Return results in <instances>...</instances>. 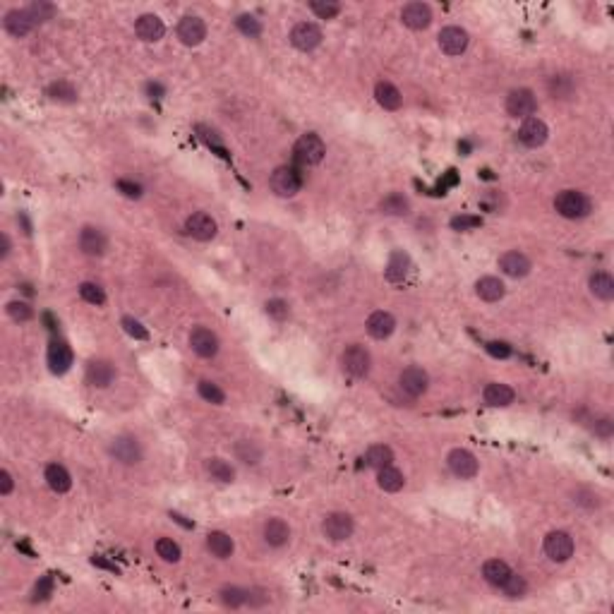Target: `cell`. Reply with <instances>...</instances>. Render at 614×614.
Returning a JSON list of instances; mask_svg holds the SVG:
<instances>
[{"label":"cell","mask_w":614,"mask_h":614,"mask_svg":"<svg viewBox=\"0 0 614 614\" xmlns=\"http://www.w3.org/2000/svg\"><path fill=\"white\" fill-rule=\"evenodd\" d=\"M554 209L564 219H583V216L590 214V200L578 190H564L554 200Z\"/></svg>","instance_id":"6da1fadb"},{"label":"cell","mask_w":614,"mask_h":614,"mask_svg":"<svg viewBox=\"0 0 614 614\" xmlns=\"http://www.w3.org/2000/svg\"><path fill=\"white\" fill-rule=\"evenodd\" d=\"M370 365H372V358H370V353H367V348L353 343V346H348L346 350H343L341 367H343V372H346L348 377L365 379L367 374H370Z\"/></svg>","instance_id":"7a4b0ae2"},{"label":"cell","mask_w":614,"mask_h":614,"mask_svg":"<svg viewBox=\"0 0 614 614\" xmlns=\"http://www.w3.org/2000/svg\"><path fill=\"white\" fill-rule=\"evenodd\" d=\"M324 156H326V147H324V142H321L319 134L307 132L295 142V159L300 163H305V166H317Z\"/></svg>","instance_id":"3957f363"},{"label":"cell","mask_w":614,"mask_h":614,"mask_svg":"<svg viewBox=\"0 0 614 614\" xmlns=\"http://www.w3.org/2000/svg\"><path fill=\"white\" fill-rule=\"evenodd\" d=\"M447 463H449V471H452L456 478H461V480L475 478L478 471H480V463H478V459L471 452H468V449H454V452L449 454Z\"/></svg>","instance_id":"277c9868"},{"label":"cell","mask_w":614,"mask_h":614,"mask_svg":"<svg viewBox=\"0 0 614 614\" xmlns=\"http://www.w3.org/2000/svg\"><path fill=\"white\" fill-rule=\"evenodd\" d=\"M269 185H271V190L276 192L279 197H293L300 192V175H298L293 168L288 166H281L276 168V171L271 173V180H269Z\"/></svg>","instance_id":"5b68a950"},{"label":"cell","mask_w":614,"mask_h":614,"mask_svg":"<svg viewBox=\"0 0 614 614\" xmlns=\"http://www.w3.org/2000/svg\"><path fill=\"white\" fill-rule=\"evenodd\" d=\"M399 387L403 394H408L411 399H418V396H423L425 391H428L430 387V377L428 372L423 370V367H406V370L401 372L399 377Z\"/></svg>","instance_id":"8992f818"},{"label":"cell","mask_w":614,"mask_h":614,"mask_svg":"<svg viewBox=\"0 0 614 614\" xmlns=\"http://www.w3.org/2000/svg\"><path fill=\"white\" fill-rule=\"evenodd\" d=\"M537 108L535 94L530 89H516L506 96V113L511 118H530Z\"/></svg>","instance_id":"52a82bcc"},{"label":"cell","mask_w":614,"mask_h":614,"mask_svg":"<svg viewBox=\"0 0 614 614\" xmlns=\"http://www.w3.org/2000/svg\"><path fill=\"white\" fill-rule=\"evenodd\" d=\"M321 533L334 542L348 540V537L353 535V518H350L348 513H341V511L329 513V516L324 518V523H321Z\"/></svg>","instance_id":"ba28073f"},{"label":"cell","mask_w":614,"mask_h":614,"mask_svg":"<svg viewBox=\"0 0 614 614\" xmlns=\"http://www.w3.org/2000/svg\"><path fill=\"white\" fill-rule=\"evenodd\" d=\"M185 231H187V236H192V238H195V241L207 243V241H212V238L216 236V231H219V226H216V221H214L209 214H204V212H195L192 216H187V221H185Z\"/></svg>","instance_id":"9c48e42d"},{"label":"cell","mask_w":614,"mask_h":614,"mask_svg":"<svg viewBox=\"0 0 614 614\" xmlns=\"http://www.w3.org/2000/svg\"><path fill=\"white\" fill-rule=\"evenodd\" d=\"M545 554L552 561H566L574 554V537L564 530H554L545 537Z\"/></svg>","instance_id":"30bf717a"},{"label":"cell","mask_w":614,"mask_h":614,"mask_svg":"<svg viewBox=\"0 0 614 614\" xmlns=\"http://www.w3.org/2000/svg\"><path fill=\"white\" fill-rule=\"evenodd\" d=\"M110 456L125 466H134V463H139V459H142V449H139V442L134 440V437L122 435V437H115V440L110 442Z\"/></svg>","instance_id":"8fae6325"},{"label":"cell","mask_w":614,"mask_h":614,"mask_svg":"<svg viewBox=\"0 0 614 614\" xmlns=\"http://www.w3.org/2000/svg\"><path fill=\"white\" fill-rule=\"evenodd\" d=\"M547 134H549V130H547L545 122H542L540 118H533V115H530V118L523 120L521 130H518V142H521L523 147L537 149V147H542V144L547 142Z\"/></svg>","instance_id":"7c38bea8"},{"label":"cell","mask_w":614,"mask_h":614,"mask_svg":"<svg viewBox=\"0 0 614 614\" xmlns=\"http://www.w3.org/2000/svg\"><path fill=\"white\" fill-rule=\"evenodd\" d=\"M290 44L298 51H314L321 44V29L312 22H300L290 32Z\"/></svg>","instance_id":"4fadbf2b"},{"label":"cell","mask_w":614,"mask_h":614,"mask_svg":"<svg viewBox=\"0 0 614 614\" xmlns=\"http://www.w3.org/2000/svg\"><path fill=\"white\" fill-rule=\"evenodd\" d=\"M190 346L200 358H214L219 353V336L207 326H195L190 334Z\"/></svg>","instance_id":"5bb4252c"},{"label":"cell","mask_w":614,"mask_h":614,"mask_svg":"<svg viewBox=\"0 0 614 614\" xmlns=\"http://www.w3.org/2000/svg\"><path fill=\"white\" fill-rule=\"evenodd\" d=\"M178 39L183 41L185 46H200L204 39H207V25L195 15H187L180 20L178 25Z\"/></svg>","instance_id":"9a60e30c"},{"label":"cell","mask_w":614,"mask_h":614,"mask_svg":"<svg viewBox=\"0 0 614 614\" xmlns=\"http://www.w3.org/2000/svg\"><path fill=\"white\" fill-rule=\"evenodd\" d=\"M440 49L447 56H461L468 49V32L461 27H444L440 32Z\"/></svg>","instance_id":"2e32d148"},{"label":"cell","mask_w":614,"mask_h":614,"mask_svg":"<svg viewBox=\"0 0 614 614\" xmlns=\"http://www.w3.org/2000/svg\"><path fill=\"white\" fill-rule=\"evenodd\" d=\"M499 269L511 279H523L530 271V260L518 250H511V252H504L499 257Z\"/></svg>","instance_id":"e0dca14e"},{"label":"cell","mask_w":614,"mask_h":614,"mask_svg":"<svg viewBox=\"0 0 614 614\" xmlns=\"http://www.w3.org/2000/svg\"><path fill=\"white\" fill-rule=\"evenodd\" d=\"M401 20L408 29H428L432 22V10L425 3H408L401 10Z\"/></svg>","instance_id":"ac0fdd59"},{"label":"cell","mask_w":614,"mask_h":614,"mask_svg":"<svg viewBox=\"0 0 614 614\" xmlns=\"http://www.w3.org/2000/svg\"><path fill=\"white\" fill-rule=\"evenodd\" d=\"M3 25H5V32L20 39V37H27V34L37 27V22L32 20V15H29L25 8V10H10V13L5 15Z\"/></svg>","instance_id":"d6986e66"},{"label":"cell","mask_w":614,"mask_h":614,"mask_svg":"<svg viewBox=\"0 0 614 614\" xmlns=\"http://www.w3.org/2000/svg\"><path fill=\"white\" fill-rule=\"evenodd\" d=\"M79 248H82V252L89 255V257L103 255L106 252V236H103V231H98V228H94V226L82 228Z\"/></svg>","instance_id":"ffe728a7"},{"label":"cell","mask_w":614,"mask_h":614,"mask_svg":"<svg viewBox=\"0 0 614 614\" xmlns=\"http://www.w3.org/2000/svg\"><path fill=\"white\" fill-rule=\"evenodd\" d=\"M134 32H137V37L142 41H147V44H154V41H159L163 34H166V27H163L161 17L156 15H142L137 22H134Z\"/></svg>","instance_id":"44dd1931"},{"label":"cell","mask_w":614,"mask_h":614,"mask_svg":"<svg viewBox=\"0 0 614 614\" xmlns=\"http://www.w3.org/2000/svg\"><path fill=\"white\" fill-rule=\"evenodd\" d=\"M72 365V350L65 341H53L49 346V367L53 374H65Z\"/></svg>","instance_id":"7402d4cb"},{"label":"cell","mask_w":614,"mask_h":614,"mask_svg":"<svg viewBox=\"0 0 614 614\" xmlns=\"http://www.w3.org/2000/svg\"><path fill=\"white\" fill-rule=\"evenodd\" d=\"M115 379V367L106 360H94L87 367V382L96 389H106L110 382Z\"/></svg>","instance_id":"603a6c76"},{"label":"cell","mask_w":614,"mask_h":614,"mask_svg":"<svg viewBox=\"0 0 614 614\" xmlns=\"http://www.w3.org/2000/svg\"><path fill=\"white\" fill-rule=\"evenodd\" d=\"M394 329H396V319L391 317L389 312H384V309L372 312L370 319H367V334H370L372 338H377V341L389 338L391 334H394Z\"/></svg>","instance_id":"cb8c5ba5"},{"label":"cell","mask_w":614,"mask_h":614,"mask_svg":"<svg viewBox=\"0 0 614 614\" xmlns=\"http://www.w3.org/2000/svg\"><path fill=\"white\" fill-rule=\"evenodd\" d=\"M264 540L271 547H283L290 540V528L283 518H269L264 523Z\"/></svg>","instance_id":"d4e9b609"},{"label":"cell","mask_w":614,"mask_h":614,"mask_svg":"<svg viewBox=\"0 0 614 614\" xmlns=\"http://www.w3.org/2000/svg\"><path fill=\"white\" fill-rule=\"evenodd\" d=\"M374 98H377L379 106L387 108V110H399L401 103H403L401 91L396 89L391 82H379V84L374 87Z\"/></svg>","instance_id":"484cf974"},{"label":"cell","mask_w":614,"mask_h":614,"mask_svg":"<svg viewBox=\"0 0 614 614\" xmlns=\"http://www.w3.org/2000/svg\"><path fill=\"white\" fill-rule=\"evenodd\" d=\"M408 269H411V257L403 252V250H396V252H391L389 257L384 276H387V281H391V283H401V281L406 279Z\"/></svg>","instance_id":"4316f807"},{"label":"cell","mask_w":614,"mask_h":614,"mask_svg":"<svg viewBox=\"0 0 614 614\" xmlns=\"http://www.w3.org/2000/svg\"><path fill=\"white\" fill-rule=\"evenodd\" d=\"M475 293L485 302H497V300H501V298H504L506 290H504V283H501L497 276H482L475 283Z\"/></svg>","instance_id":"83f0119b"},{"label":"cell","mask_w":614,"mask_h":614,"mask_svg":"<svg viewBox=\"0 0 614 614\" xmlns=\"http://www.w3.org/2000/svg\"><path fill=\"white\" fill-rule=\"evenodd\" d=\"M482 576H485V581H487L490 586L501 588V586H504L506 578L511 576V569H509L506 561L490 559V561H485V566H482Z\"/></svg>","instance_id":"f1b7e54d"},{"label":"cell","mask_w":614,"mask_h":614,"mask_svg":"<svg viewBox=\"0 0 614 614\" xmlns=\"http://www.w3.org/2000/svg\"><path fill=\"white\" fill-rule=\"evenodd\" d=\"M482 399L487 406H494V408H501V406H509V403H513V389L506 387V384H487L482 391Z\"/></svg>","instance_id":"f546056e"},{"label":"cell","mask_w":614,"mask_h":614,"mask_svg":"<svg viewBox=\"0 0 614 614\" xmlns=\"http://www.w3.org/2000/svg\"><path fill=\"white\" fill-rule=\"evenodd\" d=\"M46 482H49V487L58 494L68 492V490L72 487V478H70V473L60 463L46 466Z\"/></svg>","instance_id":"4dcf8cb0"},{"label":"cell","mask_w":614,"mask_h":614,"mask_svg":"<svg viewBox=\"0 0 614 614\" xmlns=\"http://www.w3.org/2000/svg\"><path fill=\"white\" fill-rule=\"evenodd\" d=\"M207 549L214 554V557L219 559H228L233 554V549H236V545H233V537L228 533H221V530H214V533L207 535Z\"/></svg>","instance_id":"1f68e13d"},{"label":"cell","mask_w":614,"mask_h":614,"mask_svg":"<svg viewBox=\"0 0 614 614\" xmlns=\"http://www.w3.org/2000/svg\"><path fill=\"white\" fill-rule=\"evenodd\" d=\"M377 482L384 492H399V490H403V485H406V478H403V473L399 471V468L384 466V468H379Z\"/></svg>","instance_id":"d6a6232c"},{"label":"cell","mask_w":614,"mask_h":614,"mask_svg":"<svg viewBox=\"0 0 614 614\" xmlns=\"http://www.w3.org/2000/svg\"><path fill=\"white\" fill-rule=\"evenodd\" d=\"M590 293H593L595 298H600V300H612L614 298V279L605 271L593 274V276H590Z\"/></svg>","instance_id":"836d02e7"},{"label":"cell","mask_w":614,"mask_h":614,"mask_svg":"<svg viewBox=\"0 0 614 614\" xmlns=\"http://www.w3.org/2000/svg\"><path fill=\"white\" fill-rule=\"evenodd\" d=\"M365 466L367 468H384V466H391V461H394V452L387 447V444H374V447L367 449L365 454Z\"/></svg>","instance_id":"e575fe53"},{"label":"cell","mask_w":614,"mask_h":614,"mask_svg":"<svg viewBox=\"0 0 614 614\" xmlns=\"http://www.w3.org/2000/svg\"><path fill=\"white\" fill-rule=\"evenodd\" d=\"M382 212L389 216H406L411 212V204H408V200L401 192H391V195H387L382 200Z\"/></svg>","instance_id":"d590c367"},{"label":"cell","mask_w":614,"mask_h":614,"mask_svg":"<svg viewBox=\"0 0 614 614\" xmlns=\"http://www.w3.org/2000/svg\"><path fill=\"white\" fill-rule=\"evenodd\" d=\"M207 471H209V475L219 482H233V478H236V471H233L231 463H226L224 459H209Z\"/></svg>","instance_id":"8d00e7d4"},{"label":"cell","mask_w":614,"mask_h":614,"mask_svg":"<svg viewBox=\"0 0 614 614\" xmlns=\"http://www.w3.org/2000/svg\"><path fill=\"white\" fill-rule=\"evenodd\" d=\"M547 87H549L552 98H569L571 94H574V79H571L569 75H554Z\"/></svg>","instance_id":"74e56055"},{"label":"cell","mask_w":614,"mask_h":614,"mask_svg":"<svg viewBox=\"0 0 614 614\" xmlns=\"http://www.w3.org/2000/svg\"><path fill=\"white\" fill-rule=\"evenodd\" d=\"M236 454H238V459H241L243 463H250V466L260 463V459H262V449L257 447L255 442H250V440L238 442L236 444Z\"/></svg>","instance_id":"f35d334b"},{"label":"cell","mask_w":614,"mask_h":614,"mask_svg":"<svg viewBox=\"0 0 614 614\" xmlns=\"http://www.w3.org/2000/svg\"><path fill=\"white\" fill-rule=\"evenodd\" d=\"M309 10H312L319 20H331V17H336L338 13H341V5L334 3V0H312V3H309Z\"/></svg>","instance_id":"ab89813d"},{"label":"cell","mask_w":614,"mask_h":614,"mask_svg":"<svg viewBox=\"0 0 614 614\" xmlns=\"http://www.w3.org/2000/svg\"><path fill=\"white\" fill-rule=\"evenodd\" d=\"M197 391H200V396H202L204 401L214 403V406H221V403L226 401V394H224V391H221L219 387H216L214 382H207V379H204V382H200V384H197Z\"/></svg>","instance_id":"60d3db41"},{"label":"cell","mask_w":614,"mask_h":614,"mask_svg":"<svg viewBox=\"0 0 614 614\" xmlns=\"http://www.w3.org/2000/svg\"><path fill=\"white\" fill-rule=\"evenodd\" d=\"M221 600H224L228 607H243V605H248V602H250V590L224 588V590H221Z\"/></svg>","instance_id":"b9f144b4"},{"label":"cell","mask_w":614,"mask_h":614,"mask_svg":"<svg viewBox=\"0 0 614 614\" xmlns=\"http://www.w3.org/2000/svg\"><path fill=\"white\" fill-rule=\"evenodd\" d=\"M525 588H528V586H525V578L518 576V574H513V571H511V576H509L506 581H504V586H501V590H504L506 598H523Z\"/></svg>","instance_id":"7bdbcfd3"},{"label":"cell","mask_w":614,"mask_h":614,"mask_svg":"<svg viewBox=\"0 0 614 614\" xmlns=\"http://www.w3.org/2000/svg\"><path fill=\"white\" fill-rule=\"evenodd\" d=\"M49 96L56 98V101H75L77 98V91L70 82H56V84L49 87Z\"/></svg>","instance_id":"ee69618b"},{"label":"cell","mask_w":614,"mask_h":614,"mask_svg":"<svg viewBox=\"0 0 614 614\" xmlns=\"http://www.w3.org/2000/svg\"><path fill=\"white\" fill-rule=\"evenodd\" d=\"M156 552H159V557L163 561H178L180 559V547L175 545V542L171 540V537H161L159 542H156Z\"/></svg>","instance_id":"f6af8a7d"},{"label":"cell","mask_w":614,"mask_h":614,"mask_svg":"<svg viewBox=\"0 0 614 614\" xmlns=\"http://www.w3.org/2000/svg\"><path fill=\"white\" fill-rule=\"evenodd\" d=\"M79 295H82V300L91 302V305H103V302H106V295H103L101 286H96V283H82Z\"/></svg>","instance_id":"bcb514c9"},{"label":"cell","mask_w":614,"mask_h":614,"mask_svg":"<svg viewBox=\"0 0 614 614\" xmlns=\"http://www.w3.org/2000/svg\"><path fill=\"white\" fill-rule=\"evenodd\" d=\"M27 13L32 15V20L39 25V22L51 20V17L56 15V8H53V5H49V3H32V5H29V8H27Z\"/></svg>","instance_id":"7dc6e473"},{"label":"cell","mask_w":614,"mask_h":614,"mask_svg":"<svg viewBox=\"0 0 614 614\" xmlns=\"http://www.w3.org/2000/svg\"><path fill=\"white\" fill-rule=\"evenodd\" d=\"M238 29H241L245 37H250V39H255V37H260V34H262L260 20H255L252 15H241V17H238Z\"/></svg>","instance_id":"c3c4849f"},{"label":"cell","mask_w":614,"mask_h":614,"mask_svg":"<svg viewBox=\"0 0 614 614\" xmlns=\"http://www.w3.org/2000/svg\"><path fill=\"white\" fill-rule=\"evenodd\" d=\"M8 314L10 317H13L15 321H27V319H32L34 317V309L27 305V302H22V300H13L8 305Z\"/></svg>","instance_id":"681fc988"},{"label":"cell","mask_w":614,"mask_h":614,"mask_svg":"<svg viewBox=\"0 0 614 614\" xmlns=\"http://www.w3.org/2000/svg\"><path fill=\"white\" fill-rule=\"evenodd\" d=\"M480 224H482L480 216H471V214H461V216H454L452 219L454 231H473V228H478Z\"/></svg>","instance_id":"f907efd6"},{"label":"cell","mask_w":614,"mask_h":614,"mask_svg":"<svg viewBox=\"0 0 614 614\" xmlns=\"http://www.w3.org/2000/svg\"><path fill=\"white\" fill-rule=\"evenodd\" d=\"M267 314H269V317H271V319H276V321H283V319L290 314L288 302H286V300H279V298H276V300H269V302H267Z\"/></svg>","instance_id":"816d5d0a"},{"label":"cell","mask_w":614,"mask_h":614,"mask_svg":"<svg viewBox=\"0 0 614 614\" xmlns=\"http://www.w3.org/2000/svg\"><path fill=\"white\" fill-rule=\"evenodd\" d=\"M122 329H125L132 338H139V341H147L149 338V331L132 317H122Z\"/></svg>","instance_id":"f5cc1de1"},{"label":"cell","mask_w":614,"mask_h":614,"mask_svg":"<svg viewBox=\"0 0 614 614\" xmlns=\"http://www.w3.org/2000/svg\"><path fill=\"white\" fill-rule=\"evenodd\" d=\"M51 593H53V578H51V576H44V578H41V581L37 583V588H34V600H46Z\"/></svg>","instance_id":"db71d44e"},{"label":"cell","mask_w":614,"mask_h":614,"mask_svg":"<svg viewBox=\"0 0 614 614\" xmlns=\"http://www.w3.org/2000/svg\"><path fill=\"white\" fill-rule=\"evenodd\" d=\"M115 187H118L125 197H130V200H137V197L142 195V187H139L137 183H132V180H118Z\"/></svg>","instance_id":"11a10c76"},{"label":"cell","mask_w":614,"mask_h":614,"mask_svg":"<svg viewBox=\"0 0 614 614\" xmlns=\"http://www.w3.org/2000/svg\"><path fill=\"white\" fill-rule=\"evenodd\" d=\"M485 348H487V353L494 355V358H509V355H511V346L501 341H490Z\"/></svg>","instance_id":"9f6ffc18"},{"label":"cell","mask_w":614,"mask_h":614,"mask_svg":"<svg viewBox=\"0 0 614 614\" xmlns=\"http://www.w3.org/2000/svg\"><path fill=\"white\" fill-rule=\"evenodd\" d=\"M13 492V475L8 471H0V494L8 497Z\"/></svg>","instance_id":"6f0895ef"},{"label":"cell","mask_w":614,"mask_h":614,"mask_svg":"<svg viewBox=\"0 0 614 614\" xmlns=\"http://www.w3.org/2000/svg\"><path fill=\"white\" fill-rule=\"evenodd\" d=\"M595 432H598L600 437H610L612 435V420L610 418H602L595 423Z\"/></svg>","instance_id":"680465c9"},{"label":"cell","mask_w":614,"mask_h":614,"mask_svg":"<svg viewBox=\"0 0 614 614\" xmlns=\"http://www.w3.org/2000/svg\"><path fill=\"white\" fill-rule=\"evenodd\" d=\"M91 564H94V566H101V569H108V571H115V574H118V566L110 564V561H106L103 557H94V559H91Z\"/></svg>","instance_id":"91938a15"},{"label":"cell","mask_w":614,"mask_h":614,"mask_svg":"<svg viewBox=\"0 0 614 614\" xmlns=\"http://www.w3.org/2000/svg\"><path fill=\"white\" fill-rule=\"evenodd\" d=\"M0 243H3V250H0V257H3V260H5V257H8V252H10V241H8V236H5V233H3V236H0Z\"/></svg>","instance_id":"94428289"}]
</instances>
